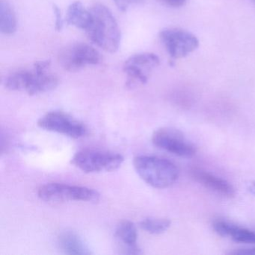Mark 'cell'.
Instances as JSON below:
<instances>
[{
    "mask_svg": "<svg viewBox=\"0 0 255 255\" xmlns=\"http://www.w3.org/2000/svg\"><path fill=\"white\" fill-rule=\"evenodd\" d=\"M92 22L88 28L89 39L109 53H116L120 47L122 33L112 11L103 4H95L90 9Z\"/></svg>",
    "mask_w": 255,
    "mask_h": 255,
    "instance_id": "cell-2",
    "label": "cell"
},
{
    "mask_svg": "<svg viewBox=\"0 0 255 255\" xmlns=\"http://www.w3.org/2000/svg\"><path fill=\"white\" fill-rule=\"evenodd\" d=\"M38 126L72 138H83L88 133L87 128L83 122L62 111H53L44 115L38 120Z\"/></svg>",
    "mask_w": 255,
    "mask_h": 255,
    "instance_id": "cell-8",
    "label": "cell"
},
{
    "mask_svg": "<svg viewBox=\"0 0 255 255\" xmlns=\"http://www.w3.org/2000/svg\"><path fill=\"white\" fill-rule=\"evenodd\" d=\"M230 255H255V248L249 249H239L230 252Z\"/></svg>",
    "mask_w": 255,
    "mask_h": 255,
    "instance_id": "cell-21",
    "label": "cell"
},
{
    "mask_svg": "<svg viewBox=\"0 0 255 255\" xmlns=\"http://www.w3.org/2000/svg\"><path fill=\"white\" fill-rule=\"evenodd\" d=\"M53 11L55 14V17H56L55 29H56L57 32H60V31H62L64 26V20L63 18H62V12H61V10L59 9V7L56 5H53Z\"/></svg>",
    "mask_w": 255,
    "mask_h": 255,
    "instance_id": "cell-19",
    "label": "cell"
},
{
    "mask_svg": "<svg viewBox=\"0 0 255 255\" xmlns=\"http://www.w3.org/2000/svg\"><path fill=\"white\" fill-rule=\"evenodd\" d=\"M171 223L169 219L147 218L141 221L140 227L149 234H161L170 228Z\"/></svg>",
    "mask_w": 255,
    "mask_h": 255,
    "instance_id": "cell-17",
    "label": "cell"
},
{
    "mask_svg": "<svg viewBox=\"0 0 255 255\" xmlns=\"http://www.w3.org/2000/svg\"><path fill=\"white\" fill-rule=\"evenodd\" d=\"M164 4L172 8H180L183 6L187 2V0H161Z\"/></svg>",
    "mask_w": 255,
    "mask_h": 255,
    "instance_id": "cell-20",
    "label": "cell"
},
{
    "mask_svg": "<svg viewBox=\"0 0 255 255\" xmlns=\"http://www.w3.org/2000/svg\"><path fill=\"white\" fill-rule=\"evenodd\" d=\"M59 245L67 255H91L82 239L72 231L62 233L59 237Z\"/></svg>",
    "mask_w": 255,
    "mask_h": 255,
    "instance_id": "cell-15",
    "label": "cell"
},
{
    "mask_svg": "<svg viewBox=\"0 0 255 255\" xmlns=\"http://www.w3.org/2000/svg\"><path fill=\"white\" fill-rule=\"evenodd\" d=\"M66 22L68 24L86 31L92 22L90 10L86 9L82 2L76 1L68 7Z\"/></svg>",
    "mask_w": 255,
    "mask_h": 255,
    "instance_id": "cell-14",
    "label": "cell"
},
{
    "mask_svg": "<svg viewBox=\"0 0 255 255\" xmlns=\"http://www.w3.org/2000/svg\"><path fill=\"white\" fill-rule=\"evenodd\" d=\"M133 165L138 176L156 189L169 187L178 179L179 171L175 165L162 158L138 156L134 159Z\"/></svg>",
    "mask_w": 255,
    "mask_h": 255,
    "instance_id": "cell-3",
    "label": "cell"
},
{
    "mask_svg": "<svg viewBox=\"0 0 255 255\" xmlns=\"http://www.w3.org/2000/svg\"><path fill=\"white\" fill-rule=\"evenodd\" d=\"M254 1H255V0H254Z\"/></svg>",
    "mask_w": 255,
    "mask_h": 255,
    "instance_id": "cell-23",
    "label": "cell"
},
{
    "mask_svg": "<svg viewBox=\"0 0 255 255\" xmlns=\"http://www.w3.org/2000/svg\"><path fill=\"white\" fill-rule=\"evenodd\" d=\"M116 236L125 245L124 254L141 255V249L137 246L138 233L135 225L130 221H122L116 230Z\"/></svg>",
    "mask_w": 255,
    "mask_h": 255,
    "instance_id": "cell-13",
    "label": "cell"
},
{
    "mask_svg": "<svg viewBox=\"0 0 255 255\" xmlns=\"http://www.w3.org/2000/svg\"><path fill=\"white\" fill-rule=\"evenodd\" d=\"M50 60L38 61L32 69L11 73L5 79V87L8 90L26 92L30 96L53 90L59 84V79L50 72Z\"/></svg>",
    "mask_w": 255,
    "mask_h": 255,
    "instance_id": "cell-1",
    "label": "cell"
},
{
    "mask_svg": "<svg viewBox=\"0 0 255 255\" xmlns=\"http://www.w3.org/2000/svg\"><path fill=\"white\" fill-rule=\"evenodd\" d=\"M0 30L5 35H11L17 30V19L14 10L5 0L0 2Z\"/></svg>",
    "mask_w": 255,
    "mask_h": 255,
    "instance_id": "cell-16",
    "label": "cell"
},
{
    "mask_svg": "<svg viewBox=\"0 0 255 255\" xmlns=\"http://www.w3.org/2000/svg\"><path fill=\"white\" fill-rule=\"evenodd\" d=\"M213 229L222 237H231L238 243L255 244V232L222 220L213 222Z\"/></svg>",
    "mask_w": 255,
    "mask_h": 255,
    "instance_id": "cell-12",
    "label": "cell"
},
{
    "mask_svg": "<svg viewBox=\"0 0 255 255\" xmlns=\"http://www.w3.org/2000/svg\"><path fill=\"white\" fill-rule=\"evenodd\" d=\"M117 8L120 11H127L128 8L133 5H139L143 3L145 0H113Z\"/></svg>",
    "mask_w": 255,
    "mask_h": 255,
    "instance_id": "cell-18",
    "label": "cell"
},
{
    "mask_svg": "<svg viewBox=\"0 0 255 255\" xmlns=\"http://www.w3.org/2000/svg\"><path fill=\"white\" fill-rule=\"evenodd\" d=\"M38 196L45 202L58 204L70 201L94 202L98 201L100 194L86 186L49 183L38 188Z\"/></svg>",
    "mask_w": 255,
    "mask_h": 255,
    "instance_id": "cell-5",
    "label": "cell"
},
{
    "mask_svg": "<svg viewBox=\"0 0 255 255\" xmlns=\"http://www.w3.org/2000/svg\"><path fill=\"white\" fill-rule=\"evenodd\" d=\"M248 190L255 196V181H252L249 183V186H248Z\"/></svg>",
    "mask_w": 255,
    "mask_h": 255,
    "instance_id": "cell-22",
    "label": "cell"
},
{
    "mask_svg": "<svg viewBox=\"0 0 255 255\" xmlns=\"http://www.w3.org/2000/svg\"><path fill=\"white\" fill-rule=\"evenodd\" d=\"M152 142L156 147L181 157H192L196 153L194 144L181 131L174 128L158 129L152 135Z\"/></svg>",
    "mask_w": 255,
    "mask_h": 255,
    "instance_id": "cell-10",
    "label": "cell"
},
{
    "mask_svg": "<svg viewBox=\"0 0 255 255\" xmlns=\"http://www.w3.org/2000/svg\"><path fill=\"white\" fill-rule=\"evenodd\" d=\"M102 62V56L98 50L83 42L73 43L61 50L59 62L61 66L69 72H77L86 67L98 65Z\"/></svg>",
    "mask_w": 255,
    "mask_h": 255,
    "instance_id": "cell-6",
    "label": "cell"
},
{
    "mask_svg": "<svg viewBox=\"0 0 255 255\" xmlns=\"http://www.w3.org/2000/svg\"><path fill=\"white\" fill-rule=\"evenodd\" d=\"M191 177L210 190L214 191L223 196L232 198L235 195V189L231 183L221 177L215 176L204 170L198 168L190 171Z\"/></svg>",
    "mask_w": 255,
    "mask_h": 255,
    "instance_id": "cell-11",
    "label": "cell"
},
{
    "mask_svg": "<svg viewBox=\"0 0 255 255\" xmlns=\"http://www.w3.org/2000/svg\"><path fill=\"white\" fill-rule=\"evenodd\" d=\"M159 38L167 53L174 59L186 57L199 46V41L194 34L180 28L162 29Z\"/></svg>",
    "mask_w": 255,
    "mask_h": 255,
    "instance_id": "cell-7",
    "label": "cell"
},
{
    "mask_svg": "<svg viewBox=\"0 0 255 255\" xmlns=\"http://www.w3.org/2000/svg\"><path fill=\"white\" fill-rule=\"evenodd\" d=\"M160 59L154 53H141L127 59L124 65V72L127 74L126 86L134 88L147 83L152 71L159 66Z\"/></svg>",
    "mask_w": 255,
    "mask_h": 255,
    "instance_id": "cell-9",
    "label": "cell"
},
{
    "mask_svg": "<svg viewBox=\"0 0 255 255\" xmlns=\"http://www.w3.org/2000/svg\"><path fill=\"white\" fill-rule=\"evenodd\" d=\"M122 155L108 150L83 149L75 153L71 163L85 173L110 172L120 168Z\"/></svg>",
    "mask_w": 255,
    "mask_h": 255,
    "instance_id": "cell-4",
    "label": "cell"
}]
</instances>
